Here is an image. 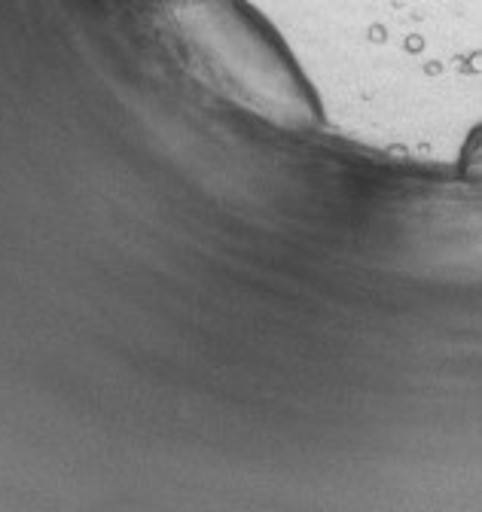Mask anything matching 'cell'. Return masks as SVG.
Masks as SVG:
<instances>
[{
	"instance_id": "obj_1",
	"label": "cell",
	"mask_w": 482,
	"mask_h": 512,
	"mask_svg": "<svg viewBox=\"0 0 482 512\" xmlns=\"http://www.w3.org/2000/svg\"><path fill=\"white\" fill-rule=\"evenodd\" d=\"M162 13L187 68L223 101L287 135L321 128L318 92L251 0H162Z\"/></svg>"
},
{
	"instance_id": "obj_2",
	"label": "cell",
	"mask_w": 482,
	"mask_h": 512,
	"mask_svg": "<svg viewBox=\"0 0 482 512\" xmlns=\"http://www.w3.org/2000/svg\"><path fill=\"white\" fill-rule=\"evenodd\" d=\"M461 177L467 180V186L482 192V125L476 132H470V138L461 150Z\"/></svg>"
}]
</instances>
